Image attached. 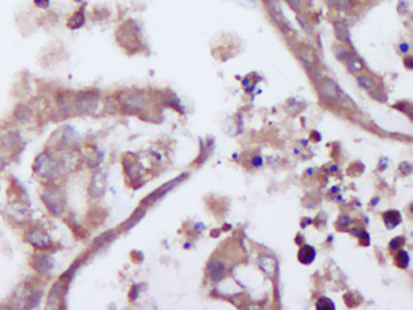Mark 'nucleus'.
Here are the masks:
<instances>
[{
  "label": "nucleus",
  "instance_id": "obj_8",
  "mask_svg": "<svg viewBox=\"0 0 413 310\" xmlns=\"http://www.w3.org/2000/svg\"><path fill=\"white\" fill-rule=\"evenodd\" d=\"M383 220H385L387 228L392 229L401 222V214L397 211H389L383 215Z\"/></svg>",
  "mask_w": 413,
  "mask_h": 310
},
{
  "label": "nucleus",
  "instance_id": "obj_18",
  "mask_svg": "<svg viewBox=\"0 0 413 310\" xmlns=\"http://www.w3.org/2000/svg\"><path fill=\"white\" fill-rule=\"evenodd\" d=\"M2 165H4V160H2V158L0 157V169H1Z\"/></svg>",
  "mask_w": 413,
  "mask_h": 310
},
{
  "label": "nucleus",
  "instance_id": "obj_4",
  "mask_svg": "<svg viewBox=\"0 0 413 310\" xmlns=\"http://www.w3.org/2000/svg\"><path fill=\"white\" fill-rule=\"evenodd\" d=\"M321 95L323 96L324 100H326L328 102H333L336 100L339 99L340 96V90L338 88L337 84L331 79H325L322 83L321 86Z\"/></svg>",
  "mask_w": 413,
  "mask_h": 310
},
{
  "label": "nucleus",
  "instance_id": "obj_5",
  "mask_svg": "<svg viewBox=\"0 0 413 310\" xmlns=\"http://www.w3.org/2000/svg\"><path fill=\"white\" fill-rule=\"evenodd\" d=\"M182 179H183V176H181V177H179V179H175L173 181H171V182H168V183H166V185L162 186V188H159L158 190H156V191L152 192L150 196H148L147 198L143 199V202H142L143 205L152 204V203L156 202V200H157L158 198H161L162 196H164L165 193H166L167 191H170V190L172 188H173V187L177 186L179 182H181Z\"/></svg>",
  "mask_w": 413,
  "mask_h": 310
},
{
  "label": "nucleus",
  "instance_id": "obj_15",
  "mask_svg": "<svg viewBox=\"0 0 413 310\" xmlns=\"http://www.w3.org/2000/svg\"><path fill=\"white\" fill-rule=\"evenodd\" d=\"M317 309H334V305L330 299L322 298L317 302Z\"/></svg>",
  "mask_w": 413,
  "mask_h": 310
},
{
  "label": "nucleus",
  "instance_id": "obj_12",
  "mask_svg": "<svg viewBox=\"0 0 413 310\" xmlns=\"http://www.w3.org/2000/svg\"><path fill=\"white\" fill-rule=\"evenodd\" d=\"M83 24H84V15L81 12L74 14L73 17H71L69 23H68V25H69L71 29H77L81 27Z\"/></svg>",
  "mask_w": 413,
  "mask_h": 310
},
{
  "label": "nucleus",
  "instance_id": "obj_13",
  "mask_svg": "<svg viewBox=\"0 0 413 310\" xmlns=\"http://www.w3.org/2000/svg\"><path fill=\"white\" fill-rule=\"evenodd\" d=\"M359 84H360V86H363L364 88L367 89V90H371V89H372V87L376 85V84H375V80H373V79L371 78V77H369V76L359 77Z\"/></svg>",
  "mask_w": 413,
  "mask_h": 310
},
{
  "label": "nucleus",
  "instance_id": "obj_6",
  "mask_svg": "<svg viewBox=\"0 0 413 310\" xmlns=\"http://www.w3.org/2000/svg\"><path fill=\"white\" fill-rule=\"evenodd\" d=\"M315 257H316V252L310 245H305L299 252V261L304 264H310L314 261Z\"/></svg>",
  "mask_w": 413,
  "mask_h": 310
},
{
  "label": "nucleus",
  "instance_id": "obj_2",
  "mask_svg": "<svg viewBox=\"0 0 413 310\" xmlns=\"http://www.w3.org/2000/svg\"><path fill=\"white\" fill-rule=\"evenodd\" d=\"M35 171L41 176H51L57 172V164L50 155L43 154L36 159Z\"/></svg>",
  "mask_w": 413,
  "mask_h": 310
},
{
  "label": "nucleus",
  "instance_id": "obj_1",
  "mask_svg": "<svg viewBox=\"0 0 413 310\" xmlns=\"http://www.w3.org/2000/svg\"><path fill=\"white\" fill-rule=\"evenodd\" d=\"M43 200L46 207L55 215L61 214L64 209L66 200L62 192L56 188H50L43 195Z\"/></svg>",
  "mask_w": 413,
  "mask_h": 310
},
{
  "label": "nucleus",
  "instance_id": "obj_16",
  "mask_svg": "<svg viewBox=\"0 0 413 310\" xmlns=\"http://www.w3.org/2000/svg\"><path fill=\"white\" fill-rule=\"evenodd\" d=\"M331 2H332L337 8L340 9H347L350 7V0H332Z\"/></svg>",
  "mask_w": 413,
  "mask_h": 310
},
{
  "label": "nucleus",
  "instance_id": "obj_14",
  "mask_svg": "<svg viewBox=\"0 0 413 310\" xmlns=\"http://www.w3.org/2000/svg\"><path fill=\"white\" fill-rule=\"evenodd\" d=\"M336 32L338 35V39H344L348 34L347 27L343 23H336Z\"/></svg>",
  "mask_w": 413,
  "mask_h": 310
},
{
  "label": "nucleus",
  "instance_id": "obj_9",
  "mask_svg": "<svg viewBox=\"0 0 413 310\" xmlns=\"http://www.w3.org/2000/svg\"><path fill=\"white\" fill-rule=\"evenodd\" d=\"M210 273L213 280H220L224 276V267L220 261L214 260L210 264Z\"/></svg>",
  "mask_w": 413,
  "mask_h": 310
},
{
  "label": "nucleus",
  "instance_id": "obj_10",
  "mask_svg": "<svg viewBox=\"0 0 413 310\" xmlns=\"http://www.w3.org/2000/svg\"><path fill=\"white\" fill-rule=\"evenodd\" d=\"M144 213H145L144 209H142L141 207H139L138 209H136V211L133 213V215L131 216V218H129L128 220L126 221L125 224H124V228H125V230H129V229L134 227V225L138 224V222L143 218Z\"/></svg>",
  "mask_w": 413,
  "mask_h": 310
},
{
  "label": "nucleus",
  "instance_id": "obj_7",
  "mask_svg": "<svg viewBox=\"0 0 413 310\" xmlns=\"http://www.w3.org/2000/svg\"><path fill=\"white\" fill-rule=\"evenodd\" d=\"M34 266L38 270V273L46 274L53 268V261L48 259V257H37V259L34 262Z\"/></svg>",
  "mask_w": 413,
  "mask_h": 310
},
{
  "label": "nucleus",
  "instance_id": "obj_17",
  "mask_svg": "<svg viewBox=\"0 0 413 310\" xmlns=\"http://www.w3.org/2000/svg\"><path fill=\"white\" fill-rule=\"evenodd\" d=\"M348 68H349L350 71H359L362 69L360 64L357 62L355 59H352V57H350L349 61H348Z\"/></svg>",
  "mask_w": 413,
  "mask_h": 310
},
{
  "label": "nucleus",
  "instance_id": "obj_11",
  "mask_svg": "<svg viewBox=\"0 0 413 310\" xmlns=\"http://www.w3.org/2000/svg\"><path fill=\"white\" fill-rule=\"evenodd\" d=\"M395 262L399 268H406L409 264V255L405 251H399L395 258Z\"/></svg>",
  "mask_w": 413,
  "mask_h": 310
},
{
  "label": "nucleus",
  "instance_id": "obj_3",
  "mask_svg": "<svg viewBox=\"0 0 413 310\" xmlns=\"http://www.w3.org/2000/svg\"><path fill=\"white\" fill-rule=\"evenodd\" d=\"M28 241L32 246H35L38 250H47L52 246V241L48 237L46 232L41 229H34L29 232Z\"/></svg>",
  "mask_w": 413,
  "mask_h": 310
}]
</instances>
